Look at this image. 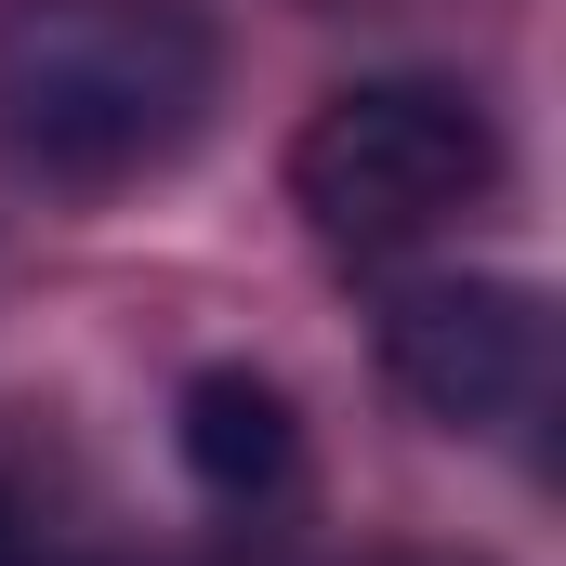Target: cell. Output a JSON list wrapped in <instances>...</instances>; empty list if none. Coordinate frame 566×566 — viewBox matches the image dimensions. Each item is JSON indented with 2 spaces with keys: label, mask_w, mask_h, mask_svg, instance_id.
I'll return each instance as SVG.
<instances>
[{
  "label": "cell",
  "mask_w": 566,
  "mask_h": 566,
  "mask_svg": "<svg viewBox=\"0 0 566 566\" xmlns=\"http://www.w3.org/2000/svg\"><path fill=\"white\" fill-rule=\"evenodd\" d=\"M224 93L198 0H13L0 13V158L40 185H133L185 158Z\"/></svg>",
  "instance_id": "6da1fadb"
},
{
  "label": "cell",
  "mask_w": 566,
  "mask_h": 566,
  "mask_svg": "<svg viewBox=\"0 0 566 566\" xmlns=\"http://www.w3.org/2000/svg\"><path fill=\"white\" fill-rule=\"evenodd\" d=\"M382 566H488V554H382Z\"/></svg>",
  "instance_id": "8992f818"
},
{
  "label": "cell",
  "mask_w": 566,
  "mask_h": 566,
  "mask_svg": "<svg viewBox=\"0 0 566 566\" xmlns=\"http://www.w3.org/2000/svg\"><path fill=\"white\" fill-rule=\"evenodd\" d=\"M171 461H185L224 514H264L290 474H303V409H290V382L251 369V356L185 369V396H171Z\"/></svg>",
  "instance_id": "277c9868"
},
{
  "label": "cell",
  "mask_w": 566,
  "mask_h": 566,
  "mask_svg": "<svg viewBox=\"0 0 566 566\" xmlns=\"http://www.w3.org/2000/svg\"><path fill=\"white\" fill-rule=\"evenodd\" d=\"M0 566H93L80 541H66V527H53V501H40L13 461H0Z\"/></svg>",
  "instance_id": "5b68a950"
},
{
  "label": "cell",
  "mask_w": 566,
  "mask_h": 566,
  "mask_svg": "<svg viewBox=\"0 0 566 566\" xmlns=\"http://www.w3.org/2000/svg\"><path fill=\"white\" fill-rule=\"evenodd\" d=\"M501 185V119L461 80H343L290 133V211L343 264H396Z\"/></svg>",
  "instance_id": "7a4b0ae2"
},
{
  "label": "cell",
  "mask_w": 566,
  "mask_h": 566,
  "mask_svg": "<svg viewBox=\"0 0 566 566\" xmlns=\"http://www.w3.org/2000/svg\"><path fill=\"white\" fill-rule=\"evenodd\" d=\"M369 356L434 434H501L554 382V303L527 277H396L369 303Z\"/></svg>",
  "instance_id": "3957f363"
}]
</instances>
